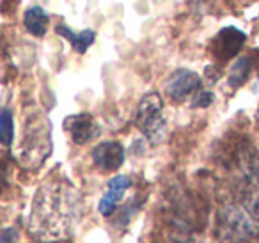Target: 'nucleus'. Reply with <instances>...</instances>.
Returning <instances> with one entry per match:
<instances>
[{
	"label": "nucleus",
	"instance_id": "obj_8",
	"mask_svg": "<svg viewBox=\"0 0 259 243\" xmlns=\"http://www.w3.org/2000/svg\"><path fill=\"white\" fill-rule=\"evenodd\" d=\"M93 161L101 171H117L124 164V147L114 140L98 144L93 149Z\"/></svg>",
	"mask_w": 259,
	"mask_h": 243
},
{
	"label": "nucleus",
	"instance_id": "obj_9",
	"mask_svg": "<svg viewBox=\"0 0 259 243\" xmlns=\"http://www.w3.org/2000/svg\"><path fill=\"white\" fill-rule=\"evenodd\" d=\"M130 185H132V179H130L128 176H122V174L114 176V178L108 181L107 192H105V195L101 197L100 204H98V211H100L103 217H108V215L114 213L115 206H117L119 200L124 197Z\"/></svg>",
	"mask_w": 259,
	"mask_h": 243
},
{
	"label": "nucleus",
	"instance_id": "obj_17",
	"mask_svg": "<svg viewBox=\"0 0 259 243\" xmlns=\"http://www.w3.org/2000/svg\"><path fill=\"white\" fill-rule=\"evenodd\" d=\"M15 238H16V231H13V229H6L2 232V243H11Z\"/></svg>",
	"mask_w": 259,
	"mask_h": 243
},
{
	"label": "nucleus",
	"instance_id": "obj_2",
	"mask_svg": "<svg viewBox=\"0 0 259 243\" xmlns=\"http://www.w3.org/2000/svg\"><path fill=\"white\" fill-rule=\"evenodd\" d=\"M52 153L50 123L45 115H36L27 121L22 142H20L16 158L22 167L36 171L45 164L48 154Z\"/></svg>",
	"mask_w": 259,
	"mask_h": 243
},
{
	"label": "nucleus",
	"instance_id": "obj_3",
	"mask_svg": "<svg viewBox=\"0 0 259 243\" xmlns=\"http://www.w3.org/2000/svg\"><path fill=\"white\" fill-rule=\"evenodd\" d=\"M241 204L245 211L259 222V151L250 144L240 149Z\"/></svg>",
	"mask_w": 259,
	"mask_h": 243
},
{
	"label": "nucleus",
	"instance_id": "obj_13",
	"mask_svg": "<svg viewBox=\"0 0 259 243\" xmlns=\"http://www.w3.org/2000/svg\"><path fill=\"white\" fill-rule=\"evenodd\" d=\"M250 69H252V59L248 55H243V57L238 59L229 71V78H227L229 86L233 89H238V87L243 86L247 82L248 75H250Z\"/></svg>",
	"mask_w": 259,
	"mask_h": 243
},
{
	"label": "nucleus",
	"instance_id": "obj_11",
	"mask_svg": "<svg viewBox=\"0 0 259 243\" xmlns=\"http://www.w3.org/2000/svg\"><path fill=\"white\" fill-rule=\"evenodd\" d=\"M55 32L64 37V39H68L76 54H85L91 45L94 43V39H96V32H94V30L87 29V30H82V32H75V30H71L68 25H64V23L57 25Z\"/></svg>",
	"mask_w": 259,
	"mask_h": 243
},
{
	"label": "nucleus",
	"instance_id": "obj_1",
	"mask_svg": "<svg viewBox=\"0 0 259 243\" xmlns=\"http://www.w3.org/2000/svg\"><path fill=\"white\" fill-rule=\"evenodd\" d=\"M82 218V193L66 181H50L37 188L27 227L39 241H61L73 236Z\"/></svg>",
	"mask_w": 259,
	"mask_h": 243
},
{
	"label": "nucleus",
	"instance_id": "obj_12",
	"mask_svg": "<svg viewBox=\"0 0 259 243\" xmlns=\"http://www.w3.org/2000/svg\"><path fill=\"white\" fill-rule=\"evenodd\" d=\"M23 23H25V29L29 30V34L36 37H43L48 30V25H50V16L41 6H32L25 11Z\"/></svg>",
	"mask_w": 259,
	"mask_h": 243
},
{
	"label": "nucleus",
	"instance_id": "obj_4",
	"mask_svg": "<svg viewBox=\"0 0 259 243\" xmlns=\"http://www.w3.org/2000/svg\"><path fill=\"white\" fill-rule=\"evenodd\" d=\"M135 125L151 144L163 142L167 135V121L163 117V100L158 93H148L141 100L135 114Z\"/></svg>",
	"mask_w": 259,
	"mask_h": 243
},
{
	"label": "nucleus",
	"instance_id": "obj_5",
	"mask_svg": "<svg viewBox=\"0 0 259 243\" xmlns=\"http://www.w3.org/2000/svg\"><path fill=\"white\" fill-rule=\"evenodd\" d=\"M220 234L227 243H255L259 241V227L255 220L236 206H226L220 211Z\"/></svg>",
	"mask_w": 259,
	"mask_h": 243
},
{
	"label": "nucleus",
	"instance_id": "obj_10",
	"mask_svg": "<svg viewBox=\"0 0 259 243\" xmlns=\"http://www.w3.org/2000/svg\"><path fill=\"white\" fill-rule=\"evenodd\" d=\"M245 39H247L245 34L241 30H238L236 27H226V29H222L217 34L215 45H213L215 47V54L220 59H224V61L234 57L241 50Z\"/></svg>",
	"mask_w": 259,
	"mask_h": 243
},
{
	"label": "nucleus",
	"instance_id": "obj_15",
	"mask_svg": "<svg viewBox=\"0 0 259 243\" xmlns=\"http://www.w3.org/2000/svg\"><path fill=\"white\" fill-rule=\"evenodd\" d=\"M213 100H215V96H213L209 91H199V93L194 96V100H192V107L194 108H206L213 103Z\"/></svg>",
	"mask_w": 259,
	"mask_h": 243
},
{
	"label": "nucleus",
	"instance_id": "obj_6",
	"mask_svg": "<svg viewBox=\"0 0 259 243\" xmlns=\"http://www.w3.org/2000/svg\"><path fill=\"white\" fill-rule=\"evenodd\" d=\"M201 87H202V80L197 73L181 68L176 69L169 76V80L165 84V93L172 101L181 103V101L188 100L190 96H195L201 91Z\"/></svg>",
	"mask_w": 259,
	"mask_h": 243
},
{
	"label": "nucleus",
	"instance_id": "obj_7",
	"mask_svg": "<svg viewBox=\"0 0 259 243\" xmlns=\"http://www.w3.org/2000/svg\"><path fill=\"white\" fill-rule=\"evenodd\" d=\"M64 126L69 132V135H71V140L75 144H78V146L91 142V140L96 139V137L101 133L100 125H98L96 119H94L91 114L69 115V117L64 121Z\"/></svg>",
	"mask_w": 259,
	"mask_h": 243
},
{
	"label": "nucleus",
	"instance_id": "obj_16",
	"mask_svg": "<svg viewBox=\"0 0 259 243\" xmlns=\"http://www.w3.org/2000/svg\"><path fill=\"white\" fill-rule=\"evenodd\" d=\"M211 4H215V0H190V9L194 13H204L211 8Z\"/></svg>",
	"mask_w": 259,
	"mask_h": 243
},
{
	"label": "nucleus",
	"instance_id": "obj_14",
	"mask_svg": "<svg viewBox=\"0 0 259 243\" xmlns=\"http://www.w3.org/2000/svg\"><path fill=\"white\" fill-rule=\"evenodd\" d=\"M15 139V121L9 108H2L0 112V140L6 147H9Z\"/></svg>",
	"mask_w": 259,
	"mask_h": 243
}]
</instances>
